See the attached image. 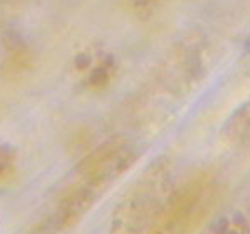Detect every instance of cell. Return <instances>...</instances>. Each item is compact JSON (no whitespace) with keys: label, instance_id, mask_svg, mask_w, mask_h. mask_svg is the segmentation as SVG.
I'll return each instance as SVG.
<instances>
[{"label":"cell","instance_id":"3957f363","mask_svg":"<svg viewBox=\"0 0 250 234\" xmlns=\"http://www.w3.org/2000/svg\"><path fill=\"white\" fill-rule=\"evenodd\" d=\"M135 151L127 142H107L90 152L75 169V181L88 186L99 194L134 164Z\"/></svg>","mask_w":250,"mask_h":234},{"label":"cell","instance_id":"7a4b0ae2","mask_svg":"<svg viewBox=\"0 0 250 234\" xmlns=\"http://www.w3.org/2000/svg\"><path fill=\"white\" fill-rule=\"evenodd\" d=\"M173 191L159 176L148 177L119 206L114 217L115 231L122 234H147L162 214Z\"/></svg>","mask_w":250,"mask_h":234},{"label":"cell","instance_id":"277c9868","mask_svg":"<svg viewBox=\"0 0 250 234\" xmlns=\"http://www.w3.org/2000/svg\"><path fill=\"white\" fill-rule=\"evenodd\" d=\"M210 234H250V228L242 214L225 216L212 228Z\"/></svg>","mask_w":250,"mask_h":234},{"label":"cell","instance_id":"5b68a950","mask_svg":"<svg viewBox=\"0 0 250 234\" xmlns=\"http://www.w3.org/2000/svg\"><path fill=\"white\" fill-rule=\"evenodd\" d=\"M15 169V152L10 146L0 144V183L12 176Z\"/></svg>","mask_w":250,"mask_h":234},{"label":"cell","instance_id":"8992f818","mask_svg":"<svg viewBox=\"0 0 250 234\" xmlns=\"http://www.w3.org/2000/svg\"><path fill=\"white\" fill-rule=\"evenodd\" d=\"M233 126V137L240 142H250V106L240 114L239 119L232 122Z\"/></svg>","mask_w":250,"mask_h":234},{"label":"cell","instance_id":"6da1fadb","mask_svg":"<svg viewBox=\"0 0 250 234\" xmlns=\"http://www.w3.org/2000/svg\"><path fill=\"white\" fill-rule=\"evenodd\" d=\"M215 186L207 179H195L173 191L162 214L147 234H188L212 208Z\"/></svg>","mask_w":250,"mask_h":234}]
</instances>
